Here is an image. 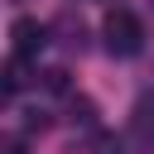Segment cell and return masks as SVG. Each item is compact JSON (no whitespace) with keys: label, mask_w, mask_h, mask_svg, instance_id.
Wrapping results in <instances>:
<instances>
[{"label":"cell","mask_w":154,"mask_h":154,"mask_svg":"<svg viewBox=\"0 0 154 154\" xmlns=\"http://www.w3.org/2000/svg\"><path fill=\"white\" fill-rule=\"evenodd\" d=\"M101 38H106V53L135 58V53L144 48V24H140L130 10H111V14L101 19Z\"/></svg>","instance_id":"1"},{"label":"cell","mask_w":154,"mask_h":154,"mask_svg":"<svg viewBox=\"0 0 154 154\" xmlns=\"http://www.w3.org/2000/svg\"><path fill=\"white\" fill-rule=\"evenodd\" d=\"M10 43H14V53L19 58H38L43 48H48V24H38V19H29V14H19L14 24H10Z\"/></svg>","instance_id":"2"},{"label":"cell","mask_w":154,"mask_h":154,"mask_svg":"<svg viewBox=\"0 0 154 154\" xmlns=\"http://www.w3.org/2000/svg\"><path fill=\"white\" fill-rule=\"evenodd\" d=\"M130 144L154 149V91H140L135 106H130Z\"/></svg>","instance_id":"3"},{"label":"cell","mask_w":154,"mask_h":154,"mask_svg":"<svg viewBox=\"0 0 154 154\" xmlns=\"http://www.w3.org/2000/svg\"><path fill=\"white\" fill-rule=\"evenodd\" d=\"M24 63H29V58H19V53H10V63H5V91H10V96H14V91H19L24 82H29Z\"/></svg>","instance_id":"4"},{"label":"cell","mask_w":154,"mask_h":154,"mask_svg":"<svg viewBox=\"0 0 154 154\" xmlns=\"http://www.w3.org/2000/svg\"><path fill=\"white\" fill-rule=\"evenodd\" d=\"M91 154H125V140L111 135V130H101V135L91 140Z\"/></svg>","instance_id":"5"},{"label":"cell","mask_w":154,"mask_h":154,"mask_svg":"<svg viewBox=\"0 0 154 154\" xmlns=\"http://www.w3.org/2000/svg\"><path fill=\"white\" fill-rule=\"evenodd\" d=\"M43 87H48V91H67V72H63V67L43 72Z\"/></svg>","instance_id":"6"},{"label":"cell","mask_w":154,"mask_h":154,"mask_svg":"<svg viewBox=\"0 0 154 154\" xmlns=\"http://www.w3.org/2000/svg\"><path fill=\"white\" fill-rule=\"evenodd\" d=\"M5 154H24V144H10V149H5Z\"/></svg>","instance_id":"7"}]
</instances>
